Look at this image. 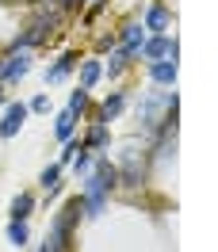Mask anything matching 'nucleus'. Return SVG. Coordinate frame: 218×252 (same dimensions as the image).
Instances as JSON below:
<instances>
[{
  "instance_id": "nucleus-1",
  "label": "nucleus",
  "mask_w": 218,
  "mask_h": 252,
  "mask_svg": "<svg viewBox=\"0 0 218 252\" xmlns=\"http://www.w3.org/2000/svg\"><path fill=\"white\" fill-rule=\"evenodd\" d=\"M54 27H58V16L35 19V23H31L23 34H16V38H12V50H31V46H38V42H46L50 34H54Z\"/></svg>"
},
{
  "instance_id": "nucleus-2",
  "label": "nucleus",
  "mask_w": 218,
  "mask_h": 252,
  "mask_svg": "<svg viewBox=\"0 0 218 252\" xmlns=\"http://www.w3.org/2000/svg\"><path fill=\"white\" fill-rule=\"evenodd\" d=\"M145 184V160L134 153V149H126V157H123V168H119V188H142Z\"/></svg>"
},
{
  "instance_id": "nucleus-3",
  "label": "nucleus",
  "mask_w": 218,
  "mask_h": 252,
  "mask_svg": "<svg viewBox=\"0 0 218 252\" xmlns=\"http://www.w3.org/2000/svg\"><path fill=\"white\" fill-rule=\"evenodd\" d=\"M31 69V54L27 50H12V58H4V69H0V84H19Z\"/></svg>"
},
{
  "instance_id": "nucleus-4",
  "label": "nucleus",
  "mask_w": 218,
  "mask_h": 252,
  "mask_svg": "<svg viewBox=\"0 0 218 252\" xmlns=\"http://www.w3.org/2000/svg\"><path fill=\"white\" fill-rule=\"evenodd\" d=\"M27 123V103H4V115H0V138H16Z\"/></svg>"
},
{
  "instance_id": "nucleus-5",
  "label": "nucleus",
  "mask_w": 218,
  "mask_h": 252,
  "mask_svg": "<svg viewBox=\"0 0 218 252\" xmlns=\"http://www.w3.org/2000/svg\"><path fill=\"white\" fill-rule=\"evenodd\" d=\"M142 58H149V62H161V58H176V38L169 34H153V38H145L138 50Z\"/></svg>"
},
{
  "instance_id": "nucleus-6",
  "label": "nucleus",
  "mask_w": 218,
  "mask_h": 252,
  "mask_svg": "<svg viewBox=\"0 0 218 252\" xmlns=\"http://www.w3.org/2000/svg\"><path fill=\"white\" fill-rule=\"evenodd\" d=\"M115 42H119V50H126V54H138L142 42H145V27H142V23H126Z\"/></svg>"
},
{
  "instance_id": "nucleus-7",
  "label": "nucleus",
  "mask_w": 218,
  "mask_h": 252,
  "mask_svg": "<svg viewBox=\"0 0 218 252\" xmlns=\"http://www.w3.org/2000/svg\"><path fill=\"white\" fill-rule=\"evenodd\" d=\"M88 172H92L96 180H100V184L108 188V195H111V191H115V188H119V168H115V164H111L108 157H100V160H96V164H92V168H88Z\"/></svg>"
},
{
  "instance_id": "nucleus-8",
  "label": "nucleus",
  "mask_w": 218,
  "mask_h": 252,
  "mask_svg": "<svg viewBox=\"0 0 218 252\" xmlns=\"http://www.w3.org/2000/svg\"><path fill=\"white\" fill-rule=\"evenodd\" d=\"M123 107H126V95L123 92H111L108 99L96 107V119H100V123H111V119H119V115H123Z\"/></svg>"
},
{
  "instance_id": "nucleus-9",
  "label": "nucleus",
  "mask_w": 218,
  "mask_h": 252,
  "mask_svg": "<svg viewBox=\"0 0 218 252\" xmlns=\"http://www.w3.org/2000/svg\"><path fill=\"white\" fill-rule=\"evenodd\" d=\"M149 77L157 80V84H169L176 80V58H161V62H149Z\"/></svg>"
},
{
  "instance_id": "nucleus-10",
  "label": "nucleus",
  "mask_w": 218,
  "mask_h": 252,
  "mask_svg": "<svg viewBox=\"0 0 218 252\" xmlns=\"http://www.w3.org/2000/svg\"><path fill=\"white\" fill-rule=\"evenodd\" d=\"M169 8H165V4H153V8H149V12H145V23H142V27H145V31H153V34H165V27H169Z\"/></svg>"
},
{
  "instance_id": "nucleus-11",
  "label": "nucleus",
  "mask_w": 218,
  "mask_h": 252,
  "mask_svg": "<svg viewBox=\"0 0 218 252\" xmlns=\"http://www.w3.org/2000/svg\"><path fill=\"white\" fill-rule=\"evenodd\" d=\"M108 138H111V134H108V123H100V119H96V123L88 126V134H84V142H80V145L92 153V149H104V145H108Z\"/></svg>"
},
{
  "instance_id": "nucleus-12",
  "label": "nucleus",
  "mask_w": 218,
  "mask_h": 252,
  "mask_svg": "<svg viewBox=\"0 0 218 252\" xmlns=\"http://www.w3.org/2000/svg\"><path fill=\"white\" fill-rule=\"evenodd\" d=\"M73 69H77V54H62L58 65H50V69H46V80H50V84H58V80H65Z\"/></svg>"
},
{
  "instance_id": "nucleus-13",
  "label": "nucleus",
  "mask_w": 218,
  "mask_h": 252,
  "mask_svg": "<svg viewBox=\"0 0 218 252\" xmlns=\"http://www.w3.org/2000/svg\"><path fill=\"white\" fill-rule=\"evenodd\" d=\"M35 210V195L31 191H19L16 199H12V221H27Z\"/></svg>"
},
{
  "instance_id": "nucleus-14",
  "label": "nucleus",
  "mask_w": 218,
  "mask_h": 252,
  "mask_svg": "<svg viewBox=\"0 0 218 252\" xmlns=\"http://www.w3.org/2000/svg\"><path fill=\"white\" fill-rule=\"evenodd\" d=\"M100 77H104V65H100V58H88V62H80V88H92Z\"/></svg>"
},
{
  "instance_id": "nucleus-15",
  "label": "nucleus",
  "mask_w": 218,
  "mask_h": 252,
  "mask_svg": "<svg viewBox=\"0 0 218 252\" xmlns=\"http://www.w3.org/2000/svg\"><path fill=\"white\" fill-rule=\"evenodd\" d=\"M88 107H92V99H88V88H77V92L69 95V107H65V111H69L73 119H80V115H84Z\"/></svg>"
},
{
  "instance_id": "nucleus-16",
  "label": "nucleus",
  "mask_w": 218,
  "mask_h": 252,
  "mask_svg": "<svg viewBox=\"0 0 218 252\" xmlns=\"http://www.w3.org/2000/svg\"><path fill=\"white\" fill-rule=\"evenodd\" d=\"M130 58H134V54H126V50H115V54L108 58V77H111V80L123 77V69L130 65Z\"/></svg>"
},
{
  "instance_id": "nucleus-17",
  "label": "nucleus",
  "mask_w": 218,
  "mask_h": 252,
  "mask_svg": "<svg viewBox=\"0 0 218 252\" xmlns=\"http://www.w3.org/2000/svg\"><path fill=\"white\" fill-rule=\"evenodd\" d=\"M73 123H77V119H73L69 111H62V115L54 119V134H58L62 142H69V138H73Z\"/></svg>"
},
{
  "instance_id": "nucleus-18",
  "label": "nucleus",
  "mask_w": 218,
  "mask_h": 252,
  "mask_svg": "<svg viewBox=\"0 0 218 252\" xmlns=\"http://www.w3.org/2000/svg\"><path fill=\"white\" fill-rule=\"evenodd\" d=\"M27 221H8V241H12V245H16V249H23V245H27Z\"/></svg>"
},
{
  "instance_id": "nucleus-19",
  "label": "nucleus",
  "mask_w": 218,
  "mask_h": 252,
  "mask_svg": "<svg viewBox=\"0 0 218 252\" xmlns=\"http://www.w3.org/2000/svg\"><path fill=\"white\" fill-rule=\"evenodd\" d=\"M38 184H42V188H58V184H62V164H50V168H42V176H38Z\"/></svg>"
},
{
  "instance_id": "nucleus-20",
  "label": "nucleus",
  "mask_w": 218,
  "mask_h": 252,
  "mask_svg": "<svg viewBox=\"0 0 218 252\" xmlns=\"http://www.w3.org/2000/svg\"><path fill=\"white\" fill-rule=\"evenodd\" d=\"M80 149H84V145H80V142H73V138H69V142H65V149H62V160H58V164H62V168H65V164H73V157H77Z\"/></svg>"
},
{
  "instance_id": "nucleus-21",
  "label": "nucleus",
  "mask_w": 218,
  "mask_h": 252,
  "mask_svg": "<svg viewBox=\"0 0 218 252\" xmlns=\"http://www.w3.org/2000/svg\"><path fill=\"white\" fill-rule=\"evenodd\" d=\"M27 111H50V95H46V92H38L31 103H27Z\"/></svg>"
},
{
  "instance_id": "nucleus-22",
  "label": "nucleus",
  "mask_w": 218,
  "mask_h": 252,
  "mask_svg": "<svg viewBox=\"0 0 218 252\" xmlns=\"http://www.w3.org/2000/svg\"><path fill=\"white\" fill-rule=\"evenodd\" d=\"M115 46V34H100V38H96V50H111Z\"/></svg>"
},
{
  "instance_id": "nucleus-23",
  "label": "nucleus",
  "mask_w": 218,
  "mask_h": 252,
  "mask_svg": "<svg viewBox=\"0 0 218 252\" xmlns=\"http://www.w3.org/2000/svg\"><path fill=\"white\" fill-rule=\"evenodd\" d=\"M62 4V12H73V8H80V0H58Z\"/></svg>"
},
{
  "instance_id": "nucleus-24",
  "label": "nucleus",
  "mask_w": 218,
  "mask_h": 252,
  "mask_svg": "<svg viewBox=\"0 0 218 252\" xmlns=\"http://www.w3.org/2000/svg\"><path fill=\"white\" fill-rule=\"evenodd\" d=\"M38 252H62V249H58V245H54V241H50V237H46V245H42V249H38Z\"/></svg>"
},
{
  "instance_id": "nucleus-25",
  "label": "nucleus",
  "mask_w": 218,
  "mask_h": 252,
  "mask_svg": "<svg viewBox=\"0 0 218 252\" xmlns=\"http://www.w3.org/2000/svg\"><path fill=\"white\" fill-rule=\"evenodd\" d=\"M0 107H4V92H0Z\"/></svg>"
},
{
  "instance_id": "nucleus-26",
  "label": "nucleus",
  "mask_w": 218,
  "mask_h": 252,
  "mask_svg": "<svg viewBox=\"0 0 218 252\" xmlns=\"http://www.w3.org/2000/svg\"><path fill=\"white\" fill-rule=\"evenodd\" d=\"M0 69H4V58H0Z\"/></svg>"
}]
</instances>
